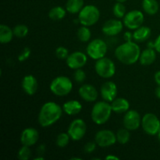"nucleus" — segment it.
I'll list each match as a JSON object with an SVG mask.
<instances>
[{
  "label": "nucleus",
  "instance_id": "1",
  "mask_svg": "<svg viewBox=\"0 0 160 160\" xmlns=\"http://www.w3.org/2000/svg\"><path fill=\"white\" fill-rule=\"evenodd\" d=\"M63 109L55 102H47L42 105L39 111L38 120L42 128H48L55 124L62 115Z\"/></svg>",
  "mask_w": 160,
  "mask_h": 160
},
{
  "label": "nucleus",
  "instance_id": "2",
  "mask_svg": "<svg viewBox=\"0 0 160 160\" xmlns=\"http://www.w3.org/2000/svg\"><path fill=\"white\" fill-rule=\"evenodd\" d=\"M139 45L135 42H125L116 48L114 54L117 60L125 65H133L139 61L141 55Z\"/></svg>",
  "mask_w": 160,
  "mask_h": 160
},
{
  "label": "nucleus",
  "instance_id": "3",
  "mask_svg": "<svg viewBox=\"0 0 160 160\" xmlns=\"http://www.w3.org/2000/svg\"><path fill=\"white\" fill-rule=\"evenodd\" d=\"M112 112L110 102L99 101L95 103L91 112L92 120L95 124L103 125L109 120Z\"/></svg>",
  "mask_w": 160,
  "mask_h": 160
},
{
  "label": "nucleus",
  "instance_id": "4",
  "mask_svg": "<svg viewBox=\"0 0 160 160\" xmlns=\"http://www.w3.org/2000/svg\"><path fill=\"white\" fill-rule=\"evenodd\" d=\"M49 88L56 96H66L73 90V82L68 77L58 76L51 81Z\"/></svg>",
  "mask_w": 160,
  "mask_h": 160
},
{
  "label": "nucleus",
  "instance_id": "5",
  "mask_svg": "<svg viewBox=\"0 0 160 160\" xmlns=\"http://www.w3.org/2000/svg\"><path fill=\"white\" fill-rule=\"evenodd\" d=\"M100 19V10L94 5H87L78 13L79 23L83 26L91 27L98 23Z\"/></svg>",
  "mask_w": 160,
  "mask_h": 160
},
{
  "label": "nucleus",
  "instance_id": "6",
  "mask_svg": "<svg viewBox=\"0 0 160 160\" xmlns=\"http://www.w3.org/2000/svg\"><path fill=\"white\" fill-rule=\"evenodd\" d=\"M95 70L99 77L105 79H109L115 75L116 65L112 59L105 56L96 60Z\"/></svg>",
  "mask_w": 160,
  "mask_h": 160
},
{
  "label": "nucleus",
  "instance_id": "7",
  "mask_svg": "<svg viewBox=\"0 0 160 160\" xmlns=\"http://www.w3.org/2000/svg\"><path fill=\"white\" fill-rule=\"evenodd\" d=\"M108 51L106 42L102 39L95 38L88 44L86 52L87 55L94 60H98L106 56Z\"/></svg>",
  "mask_w": 160,
  "mask_h": 160
},
{
  "label": "nucleus",
  "instance_id": "8",
  "mask_svg": "<svg viewBox=\"0 0 160 160\" xmlns=\"http://www.w3.org/2000/svg\"><path fill=\"white\" fill-rule=\"evenodd\" d=\"M142 127L145 133L148 135H157L160 130V120L156 114L148 112L142 117Z\"/></svg>",
  "mask_w": 160,
  "mask_h": 160
},
{
  "label": "nucleus",
  "instance_id": "9",
  "mask_svg": "<svg viewBox=\"0 0 160 160\" xmlns=\"http://www.w3.org/2000/svg\"><path fill=\"white\" fill-rule=\"evenodd\" d=\"M87 132V124L85 121L81 118L73 120L69 125L67 133L70 135L71 140L78 142L81 140Z\"/></svg>",
  "mask_w": 160,
  "mask_h": 160
},
{
  "label": "nucleus",
  "instance_id": "10",
  "mask_svg": "<svg viewBox=\"0 0 160 160\" xmlns=\"http://www.w3.org/2000/svg\"><path fill=\"white\" fill-rule=\"evenodd\" d=\"M123 23L127 28L130 30H136L142 26L145 21L144 13L140 10L134 9L127 12L123 17Z\"/></svg>",
  "mask_w": 160,
  "mask_h": 160
},
{
  "label": "nucleus",
  "instance_id": "11",
  "mask_svg": "<svg viewBox=\"0 0 160 160\" xmlns=\"http://www.w3.org/2000/svg\"><path fill=\"white\" fill-rule=\"evenodd\" d=\"M95 142L97 145L101 148H106L115 145L117 142V136L110 130H100L95 134Z\"/></svg>",
  "mask_w": 160,
  "mask_h": 160
},
{
  "label": "nucleus",
  "instance_id": "12",
  "mask_svg": "<svg viewBox=\"0 0 160 160\" xmlns=\"http://www.w3.org/2000/svg\"><path fill=\"white\" fill-rule=\"evenodd\" d=\"M123 123L125 128L131 131H136L142 126V117L140 113L134 109H129L125 112L123 118Z\"/></svg>",
  "mask_w": 160,
  "mask_h": 160
},
{
  "label": "nucleus",
  "instance_id": "13",
  "mask_svg": "<svg viewBox=\"0 0 160 160\" xmlns=\"http://www.w3.org/2000/svg\"><path fill=\"white\" fill-rule=\"evenodd\" d=\"M87 62L88 56L85 53L80 51H76L70 53L67 59H66V63H67V67L74 70L82 68L86 65Z\"/></svg>",
  "mask_w": 160,
  "mask_h": 160
},
{
  "label": "nucleus",
  "instance_id": "14",
  "mask_svg": "<svg viewBox=\"0 0 160 160\" xmlns=\"http://www.w3.org/2000/svg\"><path fill=\"white\" fill-rule=\"evenodd\" d=\"M117 94H118V88L113 81H106L101 86L100 95L104 101L112 102L117 97Z\"/></svg>",
  "mask_w": 160,
  "mask_h": 160
},
{
  "label": "nucleus",
  "instance_id": "15",
  "mask_svg": "<svg viewBox=\"0 0 160 160\" xmlns=\"http://www.w3.org/2000/svg\"><path fill=\"white\" fill-rule=\"evenodd\" d=\"M123 23L117 19H110L104 23L102 31L105 35L116 36L120 34L123 29Z\"/></svg>",
  "mask_w": 160,
  "mask_h": 160
},
{
  "label": "nucleus",
  "instance_id": "16",
  "mask_svg": "<svg viewBox=\"0 0 160 160\" xmlns=\"http://www.w3.org/2000/svg\"><path fill=\"white\" fill-rule=\"evenodd\" d=\"M38 139V131L34 128H25L20 134V142H21L22 145L31 147L37 143Z\"/></svg>",
  "mask_w": 160,
  "mask_h": 160
},
{
  "label": "nucleus",
  "instance_id": "17",
  "mask_svg": "<svg viewBox=\"0 0 160 160\" xmlns=\"http://www.w3.org/2000/svg\"><path fill=\"white\" fill-rule=\"evenodd\" d=\"M78 94L83 100L88 102H93L96 101L98 97V92L97 89L90 84H84L81 85L78 90Z\"/></svg>",
  "mask_w": 160,
  "mask_h": 160
},
{
  "label": "nucleus",
  "instance_id": "18",
  "mask_svg": "<svg viewBox=\"0 0 160 160\" xmlns=\"http://www.w3.org/2000/svg\"><path fill=\"white\" fill-rule=\"evenodd\" d=\"M22 88L23 92L28 95H34L37 92L38 88V80L34 76L31 74L26 75L23 77L21 82Z\"/></svg>",
  "mask_w": 160,
  "mask_h": 160
},
{
  "label": "nucleus",
  "instance_id": "19",
  "mask_svg": "<svg viewBox=\"0 0 160 160\" xmlns=\"http://www.w3.org/2000/svg\"><path fill=\"white\" fill-rule=\"evenodd\" d=\"M156 52L155 48H147L144 49L141 52L140 57H139V62L141 65L144 67L150 66L156 61Z\"/></svg>",
  "mask_w": 160,
  "mask_h": 160
},
{
  "label": "nucleus",
  "instance_id": "20",
  "mask_svg": "<svg viewBox=\"0 0 160 160\" xmlns=\"http://www.w3.org/2000/svg\"><path fill=\"white\" fill-rule=\"evenodd\" d=\"M62 109L67 115L75 116L81 112L82 105L78 100H69L62 105Z\"/></svg>",
  "mask_w": 160,
  "mask_h": 160
},
{
  "label": "nucleus",
  "instance_id": "21",
  "mask_svg": "<svg viewBox=\"0 0 160 160\" xmlns=\"http://www.w3.org/2000/svg\"><path fill=\"white\" fill-rule=\"evenodd\" d=\"M112 106V112L116 113H125L130 109V102L128 99L124 98H116L112 102H110Z\"/></svg>",
  "mask_w": 160,
  "mask_h": 160
},
{
  "label": "nucleus",
  "instance_id": "22",
  "mask_svg": "<svg viewBox=\"0 0 160 160\" xmlns=\"http://www.w3.org/2000/svg\"><path fill=\"white\" fill-rule=\"evenodd\" d=\"M151 28L147 26H141L134 30L133 33V39L136 42H143L148 40L151 35Z\"/></svg>",
  "mask_w": 160,
  "mask_h": 160
},
{
  "label": "nucleus",
  "instance_id": "23",
  "mask_svg": "<svg viewBox=\"0 0 160 160\" xmlns=\"http://www.w3.org/2000/svg\"><path fill=\"white\" fill-rule=\"evenodd\" d=\"M13 30L6 24L0 25V43L8 44L13 38Z\"/></svg>",
  "mask_w": 160,
  "mask_h": 160
},
{
  "label": "nucleus",
  "instance_id": "24",
  "mask_svg": "<svg viewBox=\"0 0 160 160\" xmlns=\"http://www.w3.org/2000/svg\"><path fill=\"white\" fill-rule=\"evenodd\" d=\"M142 9L144 12L148 15L153 16L159 11V5L156 0H143L142 1Z\"/></svg>",
  "mask_w": 160,
  "mask_h": 160
},
{
  "label": "nucleus",
  "instance_id": "25",
  "mask_svg": "<svg viewBox=\"0 0 160 160\" xmlns=\"http://www.w3.org/2000/svg\"><path fill=\"white\" fill-rule=\"evenodd\" d=\"M84 6V0H67L66 3V9L71 14L79 13Z\"/></svg>",
  "mask_w": 160,
  "mask_h": 160
},
{
  "label": "nucleus",
  "instance_id": "26",
  "mask_svg": "<svg viewBox=\"0 0 160 160\" xmlns=\"http://www.w3.org/2000/svg\"><path fill=\"white\" fill-rule=\"evenodd\" d=\"M67 9L62 6H55L48 12V17L52 20H60L66 17Z\"/></svg>",
  "mask_w": 160,
  "mask_h": 160
},
{
  "label": "nucleus",
  "instance_id": "27",
  "mask_svg": "<svg viewBox=\"0 0 160 160\" xmlns=\"http://www.w3.org/2000/svg\"><path fill=\"white\" fill-rule=\"evenodd\" d=\"M131 131L127 128H121L117 131L116 136H117V142L120 145H126L131 140Z\"/></svg>",
  "mask_w": 160,
  "mask_h": 160
},
{
  "label": "nucleus",
  "instance_id": "28",
  "mask_svg": "<svg viewBox=\"0 0 160 160\" xmlns=\"http://www.w3.org/2000/svg\"><path fill=\"white\" fill-rule=\"evenodd\" d=\"M77 35H78V38L79 39L80 42L85 43V42L90 41L91 38H92V31H90L88 27L82 25V27H81L78 29Z\"/></svg>",
  "mask_w": 160,
  "mask_h": 160
},
{
  "label": "nucleus",
  "instance_id": "29",
  "mask_svg": "<svg viewBox=\"0 0 160 160\" xmlns=\"http://www.w3.org/2000/svg\"><path fill=\"white\" fill-rule=\"evenodd\" d=\"M112 12L117 18H123L127 13V9L123 2H117L112 7Z\"/></svg>",
  "mask_w": 160,
  "mask_h": 160
},
{
  "label": "nucleus",
  "instance_id": "30",
  "mask_svg": "<svg viewBox=\"0 0 160 160\" xmlns=\"http://www.w3.org/2000/svg\"><path fill=\"white\" fill-rule=\"evenodd\" d=\"M13 34L14 36L19 38H23L28 35L29 32L28 26L25 24H17L13 28Z\"/></svg>",
  "mask_w": 160,
  "mask_h": 160
},
{
  "label": "nucleus",
  "instance_id": "31",
  "mask_svg": "<svg viewBox=\"0 0 160 160\" xmlns=\"http://www.w3.org/2000/svg\"><path fill=\"white\" fill-rule=\"evenodd\" d=\"M70 139L71 138L68 133H60L58 134L57 138H56V145L59 148H65L69 144Z\"/></svg>",
  "mask_w": 160,
  "mask_h": 160
},
{
  "label": "nucleus",
  "instance_id": "32",
  "mask_svg": "<svg viewBox=\"0 0 160 160\" xmlns=\"http://www.w3.org/2000/svg\"><path fill=\"white\" fill-rule=\"evenodd\" d=\"M31 157V150L29 146L23 145L17 152V158L20 160H28Z\"/></svg>",
  "mask_w": 160,
  "mask_h": 160
},
{
  "label": "nucleus",
  "instance_id": "33",
  "mask_svg": "<svg viewBox=\"0 0 160 160\" xmlns=\"http://www.w3.org/2000/svg\"><path fill=\"white\" fill-rule=\"evenodd\" d=\"M55 53H56V57L59 59H62V60H66L67 59V57L69 56V55H70L69 50L64 46L58 47L56 49Z\"/></svg>",
  "mask_w": 160,
  "mask_h": 160
},
{
  "label": "nucleus",
  "instance_id": "34",
  "mask_svg": "<svg viewBox=\"0 0 160 160\" xmlns=\"http://www.w3.org/2000/svg\"><path fill=\"white\" fill-rule=\"evenodd\" d=\"M86 73L82 68L75 70L74 73H73V78L78 83H83L86 79Z\"/></svg>",
  "mask_w": 160,
  "mask_h": 160
},
{
  "label": "nucleus",
  "instance_id": "35",
  "mask_svg": "<svg viewBox=\"0 0 160 160\" xmlns=\"http://www.w3.org/2000/svg\"><path fill=\"white\" fill-rule=\"evenodd\" d=\"M31 50L28 47H25V48L22 50L21 52L19 54L18 57H17L18 61L20 62H24V61H26L27 59H29V57L31 56Z\"/></svg>",
  "mask_w": 160,
  "mask_h": 160
},
{
  "label": "nucleus",
  "instance_id": "36",
  "mask_svg": "<svg viewBox=\"0 0 160 160\" xmlns=\"http://www.w3.org/2000/svg\"><path fill=\"white\" fill-rule=\"evenodd\" d=\"M97 144L95 142H88L84 145V150L86 153H92L96 149Z\"/></svg>",
  "mask_w": 160,
  "mask_h": 160
},
{
  "label": "nucleus",
  "instance_id": "37",
  "mask_svg": "<svg viewBox=\"0 0 160 160\" xmlns=\"http://www.w3.org/2000/svg\"><path fill=\"white\" fill-rule=\"evenodd\" d=\"M154 48L157 52L160 53V34L156 38L154 42Z\"/></svg>",
  "mask_w": 160,
  "mask_h": 160
},
{
  "label": "nucleus",
  "instance_id": "38",
  "mask_svg": "<svg viewBox=\"0 0 160 160\" xmlns=\"http://www.w3.org/2000/svg\"><path fill=\"white\" fill-rule=\"evenodd\" d=\"M45 152V145L42 144V145H39L37 148V153L38 156H43V154Z\"/></svg>",
  "mask_w": 160,
  "mask_h": 160
},
{
  "label": "nucleus",
  "instance_id": "39",
  "mask_svg": "<svg viewBox=\"0 0 160 160\" xmlns=\"http://www.w3.org/2000/svg\"><path fill=\"white\" fill-rule=\"evenodd\" d=\"M123 38L126 42H131L133 39V34L130 31H126L123 34Z\"/></svg>",
  "mask_w": 160,
  "mask_h": 160
},
{
  "label": "nucleus",
  "instance_id": "40",
  "mask_svg": "<svg viewBox=\"0 0 160 160\" xmlns=\"http://www.w3.org/2000/svg\"><path fill=\"white\" fill-rule=\"evenodd\" d=\"M154 80L156 84L160 86V70L156 72L154 75Z\"/></svg>",
  "mask_w": 160,
  "mask_h": 160
},
{
  "label": "nucleus",
  "instance_id": "41",
  "mask_svg": "<svg viewBox=\"0 0 160 160\" xmlns=\"http://www.w3.org/2000/svg\"><path fill=\"white\" fill-rule=\"evenodd\" d=\"M105 159H107V160H111V159H113V160H119L120 158L117 156H114V155H108L105 157Z\"/></svg>",
  "mask_w": 160,
  "mask_h": 160
},
{
  "label": "nucleus",
  "instance_id": "42",
  "mask_svg": "<svg viewBox=\"0 0 160 160\" xmlns=\"http://www.w3.org/2000/svg\"><path fill=\"white\" fill-rule=\"evenodd\" d=\"M155 94H156V97L160 99V86L158 85V87L156 88V91H155Z\"/></svg>",
  "mask_w": 160,
  "mask_h": 160
},
{
  "label": "nucleus",
  "instance_id": "43",
  "mask_svg": "<svg viewBox=\"0 0 160 160\" xmlns=\"http://www.w3.org/2000/svg\"><path fill=\"white\" fill-rule=\"evenodd\" d=\"M34 160H44L45 159V157H44V156H38L37 157H35L34 159Z\"/></svg>",
  "mask_w": 160,
  "mask_h": 160
},
{
  "label": "nucleus",
  "instance_id": "44",
  "mask_svg": "<svg viewBox=\"0 0 160 160\" xmlns=\"http://www.w3.org/2000/svg\"><path fill=\"white\" fill-rule=\"evenodd\" d=\"M157 138H158V140H159V142H160V130L157 134Z\"/></svg>",
  "mask_w": 160,
  "mask_h": 160
},
{
  "label": "nucleus",
  "instance_id": "45",
  "mask_svg": "<svg viewBox=\"0 0 160 160\" xmlns=\"http://www.w3.org/2000/svg\"><path fill=\"white\" fill-rule=\"evenodd\" d=\"M116 1H117V2H123V3H124L125 2H127V1H128V0H116Z\"/></svg>",
  "mask_w": 160,
  "mask_h": 160
},
{
  "label": "nucleus",
  "instance_id": "46",
  "mask_svg": "<svg viewBox=\"0 0 160 160\" xmlns=\"http://www.w3.org/2000/svg\"><path fill=\"white\" fill-rule=\"evenodd\" d=\"M71 159H72V160H73V159H78V160H81V158H78V157H73V158H71Z\"/></svg>",
  "mask_w": 160,
  "mask_h": 160
}]
</instances>
